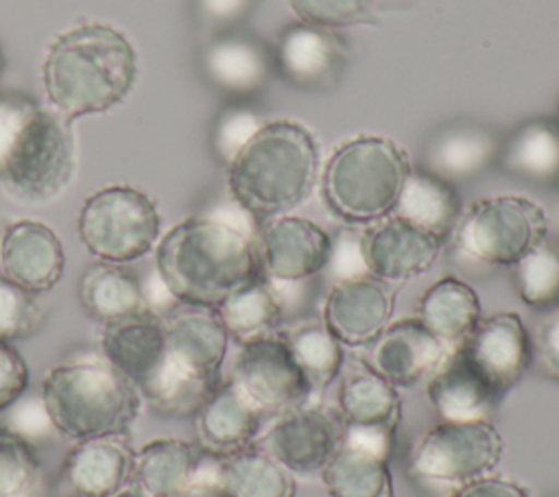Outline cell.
<instances>
[{"label":"cell","instance_id":"cell-37","mask_svg":"<svg viewBox=\"0 0 559 497\" xmlns=\"http://www.w3.org/2000/svg\"><path fill=\"white\" fill-rule=\"evenodd\" d=\"M41 486V460L33 445L0 423V497H35Z\"/></svg>","mask_w":559,"mask_h":497},{"label":"cell","instance_id":"cell-16","mask_svg":"<svg viewBox=\"0 0 559 497\" xmlns=\"http://www.w3.org/2000/svg\"><path fill=\"white\" fill-rule=\"evenodd\" d=\"M459 347L500 397L524 377L533 362V340L515 312L480 318Z\"/></svg>","mask_w":559,"mask_h":497},{"label":"cell","instance_id":"cell-42","mask_svg":"<svg viewBox=\"0 0 559 497\" xmlns=\"http://www.w3.org/2000/svg\"><path fill=\"white\" fill-rule=\"evenodd\" d=\"M41 105L31 96L0 89V177L31 120Z\"/></svg>","mask_w":559,"mask_h":497},{"label":"cell","instance_id":"cell-25","mask_svg":"<svg viewBox=\"0 0 559 497\" xmlns=\"http://www.w3.org/2000/svg\"><path fill=\"white\" fill-rule=\"evenodd\" d=\"M164 320L146 310L103 325L100 355L140 388L157 368L164 353Z\"/></svg>","mask_w":559,"mask_h":497},{"label":"cell","instance_id":"cell-33","mask_svg":"<svg viewBox=\"0 0 559 497\" xmlns=\"http://www.w3.org/2000/svg\"><path fill=\"white\" fill-rule=\"evenodd\" d=\"M216 310L238 344L280 331L282 296L264 275L240 286Z\"/></svg>","mask_w":559,"mask_h":497},{"label":"cell","instance_id":"cell-1","mask_svg":"<svg viewBox=\"0 0 559 497\" xmlns=\"http://www.w3.org/2000/svg\"><path fill=\"white\" fill-rule=\"evenodd\" d=\"M258 220L231 201L175 225L157 244L155 272L188 305L218 307L231 292L262 277Z\"/></svg>","mask_w":559,"mask_h":497},{"label":"cell","instance_id":"cell-36","mask_svg":"<svg viewBox=\"0 0 559 497\" xmlns=\"http://www.w3.org/2000/svg\"><path fill=\"white\" fill-rule=\"evenodd\" d=\"M515 288L520 299L535 310L559 305V244L542 240L515 266Z\"/></svg>","mask_w":559,"mask_h":497},{"label":"cell","instance_id":"cell-21","mask_svg":"<svg viewBox=\"0 0 559 497\" xmlns=\"http://www.w3.org/2000/svg\"><path fill=\"white\" fill-rule=\"evenodd\" d=\"M273 63L293 87L319 89L336 81L345 63V48L332 31L295 22L282 31Z\"/></svg>","mask_w":559,"mask_h":497},{"label":"cell","instance_id":"cell-7","mask_svg":"<svg viewBox=\"0 0 559 497\" xmlns=\"http://www.w3.org/2000/svg\"><path fill=\"white\" fill-rule=\"evenodd\" d=\"M76 161L72 122L55 109L41 107L22 133L0 185L13 203L41 207L63 196L72 185Z\"/></svg>","mask_w":559,"mask_h":497},{"label":"cell","instance_id":"cell-45","mask_svg":"<svg viewBox=\"0 0 559 497\" xmlns=\"http://www.w3.org/2000/svg\"><path fill=\"white\" fill-rule=\"evenodd\" d=\"M194 4L199 17L207 26L223 33L234 31V26L251 13L255 0H194Z\"/></svg>","mask_w":559,"mask_h":497},{"label":"cell","instance_id":"cell-6","mask_svg":"<svg viewBox=\"0 0 559 497\" xmlns=\"http://www.w3.org/2000/svg\"><path fill=\"white\" fill-rule=\"evenodd\" d=\"M408 170V157L393 140L358 135L328 157L319 174L321 198L343 222L371 225L393 214Z\"/></svg>","mask_w":559,"mask_h":497},{"label":"cell","instance_id":"cell-30","mask_svg":"<svg viewBox=\"0 0 559 497\" xmlns=\"http://www.w3.org/2000/svg\"><path fill=\"white\" fill-rule=\"evenodd\" d=\"M417 318L452 349L461 344L483 318L480 301L476 290L463 279L443 277L421 294Z\"/></svg>","mask_w":559,"mask_h":497},{"label":"cell","instance_id":"cell-11","mask_svg":"<svg viewBox=\"0 0 559 497\" xmlns=\"http://www.w3.org/2000/svg\"><path fill=\"white\" fill-rule=\"evenodd\" d=\"M229 381L262 416L273 419L306 405L314 392L280 331L242 342Z\"/></svg>","mask_w":559,"mask_h":497},{"label":"cell","instance_id":"cell-3","mask_svg":"<svg viewBox=\"0 0 559 497\" xmlns=\"http://www.w3.org/2000/svg\"><path fill=\"white\" fill-rule=\"evenodd\" d=\"M321 174V153L310 129L295 120H266L227 166V187L260 225L308 201Z\"/></svg>","mask_w":559,"mask_h":497},{"label":"cell","instance_id":"cell-31","mask_svg":"<svg viewBox=\"0 0 559 497\" xmlns=\"http://www.w3.org/2000/svg\"><path fill=\"white\" fill-rule=\"evenodd\" d=\"M330 497H395L389 458L343 443L321 471Z\"/></svg>","mask_w":559,"mask_h":497},{"label":"cell","instance_id":"cell-15","mask_svg":"<svg viewBox=\"0 0 559 497\" xmlns=\"http://www.w3.org/2000/svg\"><path fill=\"white\" fill-rule=\"evenodd\" d=\"M395 294L369 272L338 279L323 303V323L347 347L371 344L391 323Z\"/></svg>","mask_w":559,"mask_h":497},{"label":"cell","instance_id":"cell-4","mask_svg":"<svg viewBox=\"0 0 559 497\" xmlns=\"http://www.w3.org/2000/svg\"><path fill=\"white\" fill-rule=\"evenodd\" d=\"M162 320L164 353L155 373L138 388L142 405L166 419L194 416L223 384L229 334L216 307L177 303Z\"/></svg>","mask_w":559,"mask_h":497},{"label":"cell","instance_id":"cell-10","mask_svg":"<svg viewBox=\"0 0 559 497\" xmlns=\"http://www.w3.org/2000/svg\"><path fill=\"white\" fill-rule=\"evenodd\" d=\"M504 453V440L489 421H439L411 453L415 475L454 486L491 475Z\"/></svg>","mask_w":559,"mask_h":497},{"label":"cell","instance_id":"cell-26","mask_svg":"<svg viewBox=\"0 0 559 497\" xmlns=\"http://www.w3.org/2000/svg\"><path fill=\"white\" fill-rule=\"evenodd\" d=\"M192 419L197 427V445L207 453L227 456L255 443L264 416L229 379H225Z\"/></svg>","mask_w":559,"mask_h":497},{"label":"cell","instance_id":"cell-12","mask_svg":"<svg viewBox=\"0 0 559 497\" xmlns=\"http://www.w3.org/2000/svg\"><path fill=\"white\" fill-rule=\"evenodd\" d=\"M336 412L343 421V443L358 445L389 458L395 429L402 419L397 388L369 364L343 375L336 397Z\"/></svg>","mask_w":559,"mask_h":497},{"label":"cell","instance_id":"cell-29","mask_svg":"<svg viewBox=\"0 0 559 497\" xmlns=\"http://www.w3.org/2000/svg\"><path fill=\"white\" fill-rule=\"evenodd\" d=\"M393 214L437 235L439 240H445L461 218V203L450 181L424 168H411Z\"/></svg>","mask_w":559,"mask_h":497},{"label":"cell","instance_id":"cell-39","mask_svg":"<svg viewBox=\"0 0 559 497\" xmlns=\"http://www.w3.org/2000/svg\"><path fill=\"white\" fill-rule=\"evenodd\" d=\"M297 22L336 31L356 24H373V0H286Z\"/></svg>","mask_w":559,"mask_h":497},{"label":"cell","instance_id":"cell-46","mask_svg":"<svg viewBox=\"0 0 559 497\" xmlns=\"http://www.w3.org/2000/svg\"><path fill=\"white\" fill-rule=\"evenodd\" d=\"M448 497H533V495L513 480L485 475L456 486Z\"/></svg>","mask_w":559,"mask_h":497},{"label":"cell","instance_id":"cell-48","mask_svg":"<svg viewBox=\"0 0 559 497\" xmlns=\"http://www.w3.org/2000/svg\"><path fill=\"white\" fill-rule=\"evenodd\" d=\"M114 497H146V495H142L138 488H133V486H131V488H122V490H120V493H116Z\"/></svg>","mask_w":559,"mask_h":497},{"label":"cell","instance_id":"cell-47","mask_svg":"<svg viewBox=\"0 0 559 497\" xmlns=\"http://www.w3.org/2000/svg\"><path fill=\"white\" fill-rule=\"evenodd\" d=\"M214 464H216V456L214 453H205V460L201 464V471H199L197 480L179 497H238L231 488H227L216 477Z\"/></svg>","mask_w":559,"mask_h":497},{"label":"cell","instance_id":"cell-43","mask_svg":"<svg viewBox=\"0 0 559 497\" xmlns=\"http://www.w3.org/2000/svg\"><path fill=\"white\" fill-rule=\"evenodd\" d=\"M28 388V366L11 342L0 340V412L15 403Z\"/></svg>","mask_w":559,"mask_h":497},{"label":"cell","instance_id":"cell-22","mask_svg":"<svg viewBox=\"0 0 559 497\" xmlns=\"http://www.w3.org/2000/svg\"><path fill=\"white\" fill-rule=\"evenodd\" d=\"M0 264L9 279L37 294L61 279L66 257L50 227L39 220H17L2 233Z\"/></svg>","mask_w":559,"mask_h":497},{"label":"cell","instance_id":"cell-18","mask_svg":"<svg viewBox=\"0 0 559 497\" xmlns=\"http://www.w3.org/2000/svg\"><path fill=\"white\" fill-rule=\"evenodd\" d=\"M133 456L127 434L83 438L63 458L57 488L61 497H114L131 477Z\"/></svg>","mask_w":559,"mask_h":497},{"label":"cell","instance_id":"cell-19","mask_svg":"<svg viewBox=\"0 0 559 497\" xmlns=\"http://www.w3.org/2000/svg\"><path fill=\"white\" fill-rule=\"evenodd\" d=\"M441 342L417 316L389 323L371 342L369 366L395 388H411L428 379L448 355Z\"/></svg>","mask_w":559,"mask_h":497},{"label":"cell","instance_id":"cell-38","mask_svg":"<svg viewBox=\"0 0 559 497\" xmlns=\"http://www.w3.org/2000/svg\"><path fill=\"white\" fill-rule=\"evenodd\" d=\"M44 323L37 294L0 272V340L13 342L33 336Z\"/></svg>","mask_w":559,"mask_h":497},{"label":"cell","instance_id":"cell-2","mask_svg":"<svg viewBox=\"0 0 559 497\" xmlns=\"http://www.w3.org/2000/svg\"><path fill=\"white\" fill-rule=\"evenodd\" d=\"M138 78L129 37L105 22H83L57 35L41 61L50 109L68 122L120 105Z\"/></svg>","mask_w":559,"mask_h":497},{"label":"cell","instance_id":"cell-23","mask_svg":"<svg viewBox=\"0 0 559 497\" xmlns=\"http://www.w3.org/2000/svg\"><path fill=\"white\" fill-rule=\"evenodd\" d=\"M426 390L441 421H487L489 412L502 399L459 344L448 351L428 377Z\"/></svg>","mask_w":559,"mask_h":497},{"label":"cell","instance_id":"cell-20","mask_svg":"<svg viewBox=\"0 0 559 497\" xmlns=\"http://www.w3.org/2000/svg\"><path fill=\"white\" fill-rule=\"evenodd\" d=\"M201 70L218 92L247 98L269 83L275 63L273 52L260 39L240 31H223L205 44Z\"/></svg>","mask_w":559,"mask_h":497},{"label":"cell","instance_id":"cell-32","mask_svg":"<svg viewBox=\"0 0 559 497\" xmlns=\"http://www.w3.org/2000/svg\"><path fill=\"white\" fill-rule=\"evenodd\" d=\"M214 471L238 497H295V475L258 445L216 456Z\"/></svg>","mask_w":559,"mask_h":497},{"label":"cell","instance_id":"cell-27","mask_svg":"<svg viewBox=\"0 0 559 497\" xmlns=\"http://www.w3.org/2000/svg\"><path fill=\"white\" fill-rule=\"evenodd\" d=\"M205 453L181 438H155L135 451L129 482L146 497H179L197 480Z\"/></svg>","mask_w":559,"mask_h":497},{"label":"cell","instance_id":"cell-40","mask_svg":"<svg viewBox=\"0 0 559 497\" xmlns=\"http://www.w3.org/2000/svg\"><path fill=\"white\" fill-rule=\"evenodd\" d=\"M266 120L247 105L225 107L212 124V150L214 155L229 166L231 159L249 144V140L260 131Z\"/></svg>","mask_w":559,"mask_h":497},{"label":"cell","instance_id":"cell-44","mask_svg":"<svg viewBox=\"0 0 559 497\" xmlns=\"http://www.w3.org/2000/svg\"><path fill=\"white\" fill-rule=\"evenodd\" d=\"M533 355L539 360L546 375L559 381V305L550 307L537 325L533 338Z\"/></svg>","mask_w":559,"mask_h":497},{"label":"cell","instance_id":"cell-41","mask_svg":"<svg viewBox=\"0 0 559 497\" xmlns=\"http://www.w3.org/2000/svg\"><path fill=\"white\" fill-rule=\"evenodd\" d=\"M2 425L33 447L50 440L57 434L41 392L39 395L24 392L15 403H11L4 410Z\"/></svg>","mask_w":559,"mask_h":497},{"label":"cell","instance_id":"cell-13","mask_svg":"<svg viewBox=\"0 0 559 497\" xmlns=\"http://www.w3.org/2000/svg\"><path fill=\"white\" fill-rule=\"evenodd\" d=\"M258 248L273 286H299L328 268L332 238L317 222L286 214L260 225Z\"/></svg>","mask_w":559,"mask_h":497},{"label":"cell","instance_id":"cell-8","mask_svg":"<svg viewBox=\"0 0 559 497\" xmlns=\"http://www.w3.org/2000/svg\"><path fill=\"white\" fill-rule=\"evenodd\" d=\"M159 211L138 187L107 185L79 211V238L100 262L127 264L146 255L159 238Z\"/></svg>","mask_w":559,"mask_h":497},{"label":"cell","instance_id":"cell-17","mask_svg":"<svg viewBox=\"0 0 559 497\" xmlns=\"http://www.w3.org/2000/svg\"><path fill=\"white\" fill-rule=\"evenodd\" d=\"M443 240L389 214L360 233L365 270L382 281H404L424 275L437 259Z\"/></svg>","mask_w":559,"mask_h":497},{"label":"cell","instance_id":"cell-34","mask_svg":"<svg viewBox=\"0 0 559 497\" xmlns=\"http://www.w3.org/2000/svg\"><path fill=\"white\" fill-rule=\"evenodd\" d=\"M500 163L511 174L535 181L559 177V124L550 120H528L500 148Z\"/></svg>","mask_w":559,"mask_h":497},{"label":"cell","instance_id":"cell-49","mask_svg":"<svg viewBox=\"0 0 559 497\" xmlns=\"http://www.w3.org/2000/svg\"><path fill=\"white\" fill-rule=\"evenodd\" d=\"M2 70H4V57H2V48H0V76H2Z\"/></svg>","mask_w":559,"mask_h":497},{"label":"cell","instance_id":"cell-9","mask_svg":"<svg viewBox=\"0 0 559 497\" xmlns=\"http://www.w3.org/2000/svg\"><path fill=\"white\" fill-rule=\"evenodd\" d=\"M454 231L467 257L487 266H515L548 238V218L535 201L502 194L476 201Z\"/></svg>","mask_w":559,"mask_h":497},{"label":"cell","instance_id":"cell-14","mask_svg":"<svg viewBox=\"0 0 559 497\" xmlns=\"http://www.w3.org/2000/svg\"><path fill=\"white\" fill-rule=\"evenodd\" d=\"M343 421L336 410L301 405L275 416L264 447L293 475H321L323 466L343 445Z\"/></svg>","mask_w":559,"mask_h":497},{"label":"cell","instance_id":"cell-28","mask_svg":"<svg viewBox=\"0 0 559 497\" xmlns=\"http://www.w3.org/2000/svg\"><path fill=\"white\" fill-rule=\"evenodd\" d=\"M79 303L90 318L103 325L148 310L140 277L111 262H96L83 270Z\"/></svg>","mask_w":559,"mask_h":497},{"label":"cell","instance_id":"cell-24","mask_svg":"<svg viewBox=\"0 0 559 497\" xmlns=\"http://www.w3.org/2000/svg\"><path fill=\"white\" fill-rule=\"evenodd\" d=\"M496 133L472 120H452L439 126L424 148V170L454 183L476 177L500 157Z\"/></svg>","mask_w":559,"mask_h":497},{"label":"cell","instance_id":"cell-50","mask_svg":"<svg viewBox=\"0 0 559 497\" xmlns=\"http://www.w3.org/2000/svg\"><path fill=\"white\" fill-rule=\"evenodd\" d=\"M557 124H559V118H557Z\"/></svg>","mask_w":559,"mask_h":497},{"label":"cell","instance_id":"cell-5","mask_svg":"<svg viewBox=\"0 0 559 497\" xmlns=\"http://www.w3.org/2000/svg\"><path fill=\"white\" fill-rule=\"evenodd\" d=\"M41 397L57 434L74 440L127 434L142 408L135 384L103 355L76 357L50 368Z\"/></svg>","mask_w":559,"mask_h":497},{"label":"cell","instance_id":"cell-35","mask_svg":"<svg viewBox=\"0 0 559 497\" xmlns=\"http://www.w3.org/2000/svg\"><path fill=\"white\" fill-rule=\"evenodd\" d=\"M312 390L328 388L343 368V344L323 320H306L284 334Z\"/></svg>","mask_w":559,"mask_h":497}]
</instances>
